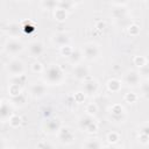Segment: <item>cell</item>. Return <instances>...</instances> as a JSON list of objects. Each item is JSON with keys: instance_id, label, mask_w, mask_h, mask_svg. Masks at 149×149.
<instances>
[{"instance_id": "6da1fadb", "label": "cell", "mask_w": 149, "mask_h": 149, "mask_svg": "<svg viewBox=\"0 0 149 149\" xmlns=\"http://www.w3.org/2000/svg\"><path fill=\"white\" fill-rule=\"evenodd\" d=\"M44 78L51 85L59 84L62 81V79H63V70H62V68L59 65H57V64L50 65L45 71Z\"/></svg>"}, {"instance_id": "7a4b0ae2", "label": "cell", "mask_w": 149, "mask_h": 149, "mask_svg": "<svg viewBox=\"0 0 149 149\" xmlns=\"http://www.w3.org/2000/svg\"><path fill=\"white\" fill-rule=\"evenodd\" d=\"M83 55L86 59L93 61V59L98 58V56L100 55V49H99L98 44H95V43H87L83 49Z\"/></svg>"}, {"instance_id": "3957f363", "label": "cell", "mask_w": 149, "mask_h": 149, "mask_svg": "<svg viewBox=\"0 0 149 149\" xmlns=\"http://www.w3.org/2000/svg\"><path fill=\"white\" fill-rule=\"evenodd\" d=\"M79 126H80L81 129H85L88 133H94L98 129V125L95 123V121L93 120V118L90 116V115L81 116L79 119Z\"/></svg>"}, {"instance_id": "277c9868", "label": "cell", "mask_w": 149, "mask_h": 149, "mask_svg": "<svg viewBox=\"0 0 149 149\" xmlns=\"http://www.w3.org/2000/svg\"><path fill=\"white\" fill-rule=\"evenodd\" d=\"M7 71L12 74V76H19L22 74L24 71V65L20 59H12L8 62L7 64Z\"/></svg>"}, {"instance_id": "5b68a950", "label": "cell", "mask_w": 149, "mask_h": 149, "mask_svg": "<svg viewBox=\"0 0 149 149\" xmlns=\"http://www.w3.org/2000/svg\"><path fill=\"white\" fill-rule=\"evenodd\" d=\"M6 51L8 54H12V55H16L19 52H21L23 50V43L16 38H10L7 43H6V47H5Z\"/></svg>"}, {"instance_id": "8992f818", "label": "cell", "mask_w": 149, "mask_h": 149, "mask_svg": "<svg viewBox=\"0 0 149 149\" xmlns=\"http://www.w3.org/2000/svg\"><path fill=\"white\" fill-rule=\"evenodd\" d=\"M43 129L49 134L57 133L61 129V121L58 119H48L43 123Z\"/></svg>"}, {"instance_id": "52a82bcc", "label": "cell", "mask_w": 149, "mask_h": 149, "mask_svg": "<svg viewBox=\"0 0 149 149\" xmlns=\"http://www.w3.org/2000/svg\"><path fill=\"white\" fill-rule=\"evenodd\" d=\"M58 139L62 143H71L74 139V135L70 128H62L58 130Z\"/></svg>"}, {"instance_id": "ba28073f", "label": "cell", "mask_w": 149, "mask_h": 149, "mask_svg": "<svg viewBox=\"0 0 149 149\" xmlns=\"http://www.w3.org/2000/svg\"><path fill=\"white\" fill-rule=\"evenodd\" d=\"M111 118L113 119V121L115 122H121L125 119V112H123V107L121 105H113L111 108Z\"/></svg>"}, {"instance_id": "9c48e42d", "label": "cell", "mask_w": 149, "mask_h": 149, "mask_svg": "<svg viewBox=\"0 0 149 149\" xmlns=\"http://www.w3.org/2000/svg\"><path fill=\"white\" fill-rule=\"evenodd\" d=\"M29 52L33 57H40L44 52V45L40 41H34L29 44Z\"/></svg>"}, {"instance_id": "30bf717a", "label": "cell", "mask_w": 149, "mask_h": 149, "mask_svg": "<svg viewBox=\"0 0 149 149\" xmlns=\"http://www.w3.org/2000/svg\"><path fill=\"white\" fill-rule=\"evenodd\" d=\"M72 74L76 79L78 80H83L85 78H87L88 76V69L85 65H76L72 70Z\"/></svg>"}, {"instance_id": "8fae6325", "label": "cell", "mask_w": 149, "mask_h": 149, "mask_svg": "<svg viewBox=\"0 0 149 149\" xmlns=\"http://www.w3.org/2000/svg\"><path fill=\"white\" fill-rule=\"evenodd\" d=\"M52 42L55 44H57L59 48L63 47V45H68L69 42H70V37L66 33H56L54 36H52Z\"/></svg>"}, {"instance_id": "7c38bea8", "label": "cell", "mask_w": 149, "mask_h": 149, "mask_svg": "<svg viewBox=\"0 0 149 149\" xmlns=\"http://www.w3.org/2000/svg\"><path fill=\"white\" fill-rule=\"evenodd\" d=\"M45 92H47V87L44 84L37 83V84H33L30 86V94L34 98H41L45 94Z\"/></svg>"}, {"instance_id": "4fadbf2b", "label": "cell", "mask_w": 149, "mask_h": 149, "mask_svg": "<svg viewBox=\"0 0 149 149\" xmlns=\"http://www.w3.org/2000/svg\"><path fill=\"white\" fill-rule=\"evenodd\" d=\"M125 81L129 86H137L140 83V73L136 71H129L125 76Z\"/></svg>"}, {"instance_id": "5bb4252c", "label": "cell", "mask_w": 149, "mask_h": 149, "mask_svg": "<svg viewBox=\"0 0 149 149\" xmlns=\"http://www.w3.org/2000/svg\"><path fill=\"white\" fill-rule=\"evenodd\" d=\"M98 83H97V80H94V79H87V80H85L84 81V91H85V93H87V94H90V95H92V94H94V93H97V91H98Z\"/></svg>"}, {"instance_id": "9a60e30c", "label": "cell", "mask_w": 149, "mask_h": 149, "mask_svg": "<svg viewBox=\"0 0 149 149\" xmlns=\"http://www.w3.org/2000/svg\"><path fill=\"white\" fill-rule=\"evenodd\" d=\"M0 115H1V120H2V121L9 120V118L12 116V108H10V106H9V102H7L5 99L1 101Z\"/></svg>"}, {"instance_id": "2e32d148", "label": "cell", "mask_w": 149, "mask_h": 149, "mask_svg": "<svg viewBox=\"0 0 149 149\" xmlns=\"http://www.w3.org/2000/svg\"><path fill=\"white\" fill-rule=\"evenodd\" d=\"M22 28L17 24V23H10L8 27H7V31H8V34H9V36H12V37H16L19 34H20V30H21Z\"/></svg>"}, {"instance_id": "e0dca14e", "label": "cell", "mask_w": 149, "mask_h": 149, "mask_svg": "<svg viewBox=\"0 0 149 149\" xmlns=\"http://www.w3.org/2000/svg\"><path fill=\"white\" fill-rule=\"evenodd\" d=\"M10 83L22 86V85H24V84L27 83V77H26V74H23V73H22V74H19V76H13L12 79H10Z\"/></svg>"}, {"instance_id": "ac0fdd59", "label": "cell", "mask_w": 149, "mask_h": 149, "mask_svg": "<svg viewBox=\"0 0 149 149\" xmlns=\"http://www.w3.org/2000/svg\"><path fill=\"white\" fill-rule=\"evenodd\" d=\"M107 87H108V90L112 91V92H118V91L121 88V83H120L118 79H111V80H108V83H107Z\"/></svg>"}, {"instance_id": "d6986e66", "label": "cell", "mask_w": 149, "mask_h": 149, "mask_svg": "<svg viewBox=\"0 0 149 149\" xmlns=\"http://www.w3.org/2000/svg\"><path fill=\"white\" fill-rule=\"evenodd\" d=\"M66 16H68V13L65 9H63L61 7H57L55 9V19L57 21H64L66 19Z\"/></svg>"}, {"instance_id": "ffe728a7", "label": "cell", "mask_w": 149, "mask_h": 149, "mask_svg": "<svg viewBox=\"0 0 149 149\" xmlns=\"http://www.w3.org/2000/svg\"><path fill=\"white\" fill-rule=\"evenodd\" d=\"M113 16L114 19H116L118 21H121V20H125L127 19V13L123 8H120V9H114L113 10Z\"/></svg>"}, {"instance_id": "44dd1931", "label": "cell", "mask_w": 149, "mask_h": 149, "mask_svg": "<svg viewBox=\"0 0 149 149\" xmlns=\"http://www.w3.org/2000/svg\"><path fill=\"white\" fill-rule=\"evenodd\" d=\"M59 3V0H43L42 6L47 9H55Z\"/></svg>"}, {"instance_id": "7402d4cb", "label": "cell", "mask_w": 149, "mask_h": 149, "mask_svg": "<svg viewBox=\"0 0 149 149\" xmlns=\"http://www.w3.org/2000/svg\"><path fill=\"white\" fill-rule=\"evenodd\" d=\"M8 91H9V94L12 97L14 95H19L22 93V90H21V86L20 85H16V84H10L9 87H8Z\"/></svg>"}, {"instance_id": "603a6c76", "label": "cell", "mask_w": 149, "mask_h": 149, "mask_svg": "<svg viewBox=\"0 0 149 149\" xmlns=\"http://www.w3.org/2000/svg\"><path fill=\"white\" fill-rule=\"evenodd\" d=\"M10 101L12 102H14L15 105H23V102L26 101V97L21 93V94H19V95H14V97H12L10 98Z\"/></svg>"}, {"instance_id": "cb8c5ba5", "label": "cell", "mask_w": 149, "mask_h": 149, "mask_svg": "<svg viewBox=\"0 0 149 149\" xmlns=\"http://www.w3.org/2000/svg\"><path fill=\"white\" fill-rule=\"evenodd\" d=\"M148 62H147V58L143 57V56H135L134 57V64L139 68H142L143 65H146Z\"/></svg>"}, {"instance_id": "d4e9b609", "label": "cell", "mask_w": 149, "mask_h": 149, "mask_svg": "<svg viewBox=\"0 0 149 149\" xmlns=\"http://www.w3.org/2000/svg\"><path fill=\"white\" fill-rule=\"evenodd\" d=\"M8 122H9V125H10L12 127H19V126L21 125V118L17 116V115H12V116L9 118Z\"/></svg>"}, {"instance_id": "484cf974", "label": "cell", "mask_w": 149, "mask_h": 149, "mask_svg": "<svg viewBox=\"0 0 149 149\" xmlns=\"http://www.w3.org/2000/svg\"><path fill=\"white\" fill-rule=\"evenodd\" d=\"M85 148H101L102 144L100 142H98V140H88L85 144H84Z\"/></svg>"}, {"instance_id": "4316f807", "label": "cell", "mask_w": 149, "mask_h": 149, "mask_svg": "<svg viewBox=\"0 0 149 149\" xmlns=\"http://www.w3.org/2000/svg\"><path fill=\"white\" fill-rule=\"evenodd\" d=\"M72 51H73V49L68 44V45H63V47H61V54L64 56V57H70L71 56V54H72Z\"/></svg>"}, {"instance_id": "83f0119b", "label": "cell", "mask_w": 149, "mask_h": 149, "mask_svg": "<svg viewBox=\"0 0 149 149\" xmlns=\"http://www.w3.org/2000/svg\"><path fill=\"white\" fill-rule=\"evenodd\" d=\"M125 100H126L127 102L133 104V102H135V101L137 100V95H136L134 92H128V93L125 95Z\"/></svg>"}, {"instance_id": "f1b7e54d", "label": "cell", "mask_w": 149, "mask_h": 149, "mask_svg": "<svg viewBox=\"0 0 149 149\" xmlns=\"http://www.w3.org/2000/svg\"><path fill=\"white\" fill-rule=\"evenodd\" d=\"M80 57H81V54H80V51L79 50H73L72 51V54H71V56L69 57L73 63H77L79 59H80Z\"/></svg>"}, {"instance_id": "f546056e", "label": "cell", "mask_w": 149, "mask_h": 149, "mask_svg": "<svg viewBox=\"0 0 149 149\" xmlns=\"http://www.w3.org/2000/svg\"><path fill=\"white\" fill-rule=\"evenodd\" d=\"M107 141H108L109 143H115V142H118V141H119V134H118V133H114V132L109 133V134L107 135Z\"/></svg>"}, {"instance_id": "4dcf8cb0", "label": "cell", "mask_w": 149, "mask_h": 149, "mask_svg": "<svg viewBox=\"0 0 149 149\" xmlns=\"http://www.w3.org/2000/svg\"><path fill=\"white\" fill-rule=\"evenodd\" d=\"M128 33H129L132 36H136V35L140 33L139 26H136V24H130V26L128 27Z\"/></svg>"}, {"instance_id": "1f68e13d", "label": "cell", "mask_w": 149, "mask_h": 149, "mask_svg": "<svg viewBox=\"0 0 149 149\" xmlns=\"http://www.w3.org/2000/svg\"><path fill=\"white\" fill-rule=\"evenodd\" d=\"M141 90H142V94L146 98H149V81L143 83L142 86H141Z\"/></svg>"}, {"instance_id": "d6a6232c", "label": "cell", "mask_w": 149, "mask_h": 149, "mask_svg": "<svg viewBox=\"0 0 149 149\" xmlns=\"http://www.w3.org/2000/svg\"><path fill=\"white\" fill-rule=\"evenodd\" d=\"M31 70H33L34 72H42L43 66H42V64H41L40 62H35V63L31 64Z\"/></svg>"}, {"instance_id": "836d02e7", "label": "cell", "mask_w": 149, "mask_h": 149, "mask_svg": "<svg viewBox=\"0 0 149 149\" xmlns=\"http://www.w3.org/2000/svg\"><path fill=\"white\" fill-rule=\"evenodd\" d=\"M73 99H74V101L76 102H83L84 101V99H85V95H84V93H81V92H77V93H74V95H73Z\"/></svg>"}, {"instance_id": "e575fe53", "label": "cell", "mask_w": 149, "mask_h": 149, "mask_svg": "<svg viewBox=\"0 0 149 149\" xmlns=\"http://www.w3.org/2000/svg\"><path fill=\"white\" fill-rule=\"evenodd\" d=\"M97 106L94 105V104H88L87 105V107H86V112H88L90 114H94L95 112H97Z\"/></svg>"}, {"instance_id": "d590c367", "label": "cell", "mask_w": 149, "mask_h": 149, "mask_svg": "<svg viewBox=\"0 0 149 149\" xmlns=\"http://www.w3.org/2000/svg\"><path fill=\"white\" fill-rule=\"evenodd\" d=\"M141 69V74L146 76V77H149V63H147L146 65H143Z\"/></svg>"}, {"instance_id": "8d00e7d4", "label": "cell", "mask_w": 149, "mask_h": 149, "mask_svg": "<svg viewBox=\"0 0 149 149\" xmlns=\"http://www.w3.org/2000/svg\"><path fill=\"white\" fill-rule=\"evenodd\" d=\"M139 141L141 142V143H148L149 142V136L148 135H146V134H142V133H140V135H139Z\"/></svg>"}, {"instance_id": "74e56055", "label": "cell", "mask_w": 149, "mask_h": 149, "mask_svg": "<svg viewBox=\"0 0 149 149\" xmlns=\"http://www.w3.org/2000/svg\"><path fill=\"white\" fill-rule=\"evenodd\" d=\"M140 133L146 134V135H148V136H149V123L143 125V126L141 127V129H140Z\"/></svg>"}, {"instance_id": "f35d334b", "label": "cell", "mask_w": 149, "mask_h": 149, "mask_svg": "<svg viewBox=\"0 0 149 149\" xmlns=\"http://www.w3.org/2000/svg\"><path fill=\"white\" fill-rule=\"evenodd\" d=\"M105 27H106V23H105L104 21H98V22L95 23V28H97L98 30H104Z\"/></svg>"}, {"instance_id": "ab89813d", "label": "cell", "mask_w": 149, "mask_h": 149, "mask_svg": "<svg viewBox=\"0 0 149 149\" xmlns=\"http://www.w3.org/2000/svg\"><path fill=\"white\" fill-rule=\"evenodd\" d=\"M116 5H119V6H121V5H125V3H127L128 2V0H113Z\"/></svg>"}, {"instance_id": "60d3db41", "label": "cell", "mask_w": 149, "mask_h": 149, "mask_svg": "<svg viewBox=\"0 0 149 149\" xmlns=\"http://www.w3.org/2000/svg\"><path fill=\"white\" fill-rule=\"evenodd\" d=\"M21 1H28V0H21Z\"/></svg>"}]
</instances>
